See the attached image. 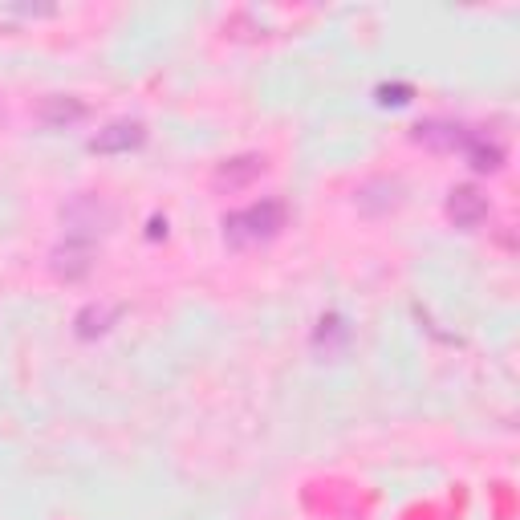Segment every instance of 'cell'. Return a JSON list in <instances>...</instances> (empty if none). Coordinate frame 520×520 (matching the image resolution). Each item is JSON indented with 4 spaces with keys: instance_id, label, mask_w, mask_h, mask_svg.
Wrapping results in <instances>:
<instances>
[{
    "instance_id": "6da1fadb",
    "label": "cell",
    "mask_w": 520,
    "mask_h": 520,
    "mask_svg": "<svg viewBox=\"0 0 520 520\" xmlns=\"http://www.w3.org/2000/svg\"><path fill=\"white\" fill-rule=\"evenodd\" d=\"M281 228H285V204L260 200L244 212L224 216V244L228 248H256V244H269Z\"/></svg>"
},
{
    "instance_id": "7a4b0ae2",
    "label": "cell",
    "mask_w": 520,
    "mask_h": 520,
    "mask_svg": "<svg viewBox=\"0 0 520 520\" xmlns=\"http://www.w3.org/2000/svg\"><path fill=\"white\" fill-rule=\"evenodd\" d=\"M411 139L423 143L427 151H464L468 139H472V130L460 126V122H443V118H427L411 130Z\"/></svg>"
},
{
    "instance_id": "3957f363",
    "label": "cell",
    "mask_w": 520,
    "mask_h": 520,
    "mask_svg": "<svg viewBox=\"0 0 520 520\" xmlns=\"http://www.w3.org/2000/svg\"><path fill=\"white\" fill-rule=\"evenodd\" d=\"M143 139H147L143 122H110L106 130H98V135L90 139V151L94 155H126V151L143 147Z\"/></svg>"
},
{
    "instance_id": "277c9868",
    "label": "cell",
    "mask_w": 520,
    "mask_h": 520,
    "mask_svg": "<svg viewBox=\"0 0 520 520\" xmlns=\"http://www.w3.org/2000/svg\"><path fill=\"white\" fill-rule=\"evenodd\" d=\"M447 220H451L455 228L472 232V228H480V224L488 220V200H484L476 187H455V191L447 195Z\"/></svg>"
},
{
    "instance_id": "5b68a950",
    "label": "cell",
    "mask_w": 520,
    "mask_h": 520,
    "mask_svg": "<svg viewBox=\"0 0 520 520\" xmlns=\"http://www.w3.org/2000/svg\"><path fill=\"white\" fill-rule=\"evenodd\" d=\"M260 175H265V155H236V159H224L216 167L212 187L216 191H240V187H248Z\"/></svg>"
},
{
    "instance_id": "8992f818",
    "label": "cell",
    "mask_w": 520,
    "mask_h": 520,
    "mask_svg": "<svg viewBox=\"0 0 520 520\" xmlns=\"http://www.w3.org/2000/svg\"><path fill=\"white\" fill-rule=\"evenodd\" d=\"M403 204V187L399 183H390V179H370L358 187V208L366 216H386V212H395Z\"/></svg>"
},
{
    "instance_id": "52a82bcc",
    "label": "cell",
    "mask_w": 520,
    "mask_h": 520,
    "mask_svg": "<svg viewBox=\"0 0 520 520\" xmlns=\"http://www.w3.org/2000/svg\"><path fill=\"white\" fill-rule=\"evenodd\" d=\"M94 269V260H90V244L86 240H70L65 248L53 252V273L65 277V281H78Z\"/></svg>"
},
{
    "instance_id": "ba28073f",
    "label": "cell",
    "mask_w": 520,
    "mask_h": 520,
    "mask_svg": "<svg viewBox=\"0 0 520 520\" xmlns=\"http://www.w3.org/2000/svg\"><path fill=\"white\" fill-rule=\"evenodd\" d=\"M114 317H118V309L114 305H86L82 313H78V321H74V330H78V338H102L110 325H114Z\"/></svg>"
},
{
    "instance_id": "9c48e42d",
    "label": "cell",
    "mask_w": 520,
    "mask_h": 520,
    "mask_svg": "<svg viewBox=\"0 0 520 520\" xmlns=\"http://www.w3.org/2000/svg\"><path fill=\"white\" fill-rule=\"evenodd\" d=\"M464 155H468V163H472V167H476L480 175H496V171L504 167V151H500L496 143L480 139V135H472V139H468Z\"/></svg>"
},
{
    "instance_id": "30bf717a",
    "label": "cell",
    "mask_w": 520,
    "mask_h": 520,
    "mask_svg": "<svg viewBox=\"0 0 520 520\" xmlns=\"http://www.w3.org/2000/svg\"><path fill=\"white\" fill-rule=\"evenodd\" d=\"M86 118V106L78 98H49L45 110H41V122L45 126H74Z\"/></svg>"
},
{
    "instance_id": "8fae6325",
    "label": "cell",
    "mask_w": 520,
    "mask_h": 520,
    "mask_svg": "<svg viewBox=\"0 0 520 520\" xmlns=\"http://www.w3.org/2000/svg\"><path fill=\"white\" fill-rule=\"evenodd\" d=\"M378 102L382 106H407L411 102V86H378Z\"/></svg>"
},
{
    "instance_id": "7c38bea8",
    "label": "cell",
    "mask_w": 520,
    "mask_h": 520,
    "mask_svg": "<svg viewBox=\"0 0 520 520\" xmlns=\"http://www.w3.org/2000/svg\"><path fill=\"white\" fill-rule=\"evenodd\" d=\"M151 236H155V240L167 236V220H151Z\"/></svg>"
}]
</instances>
